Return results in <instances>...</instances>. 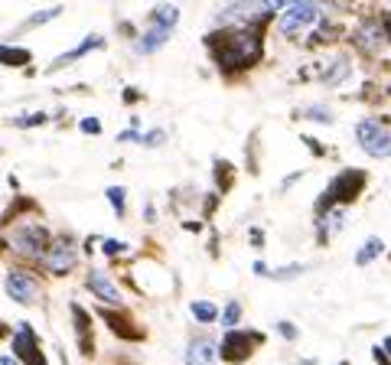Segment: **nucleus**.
Instances as JSON below:
<instances>
[{
	"label": "nucleus",
	"mask_w": 391,
	"mask_h": 365,
	"mask_svg": "<svg viewBox=\"0 0 391 365\" xmlns=\"http://www.w3.org/2000/svg\"><path fill=\"white\" fill-rule=\"evenodd\" d=\"M316 17H320V10H316L313 0H294L281 13V20H277V30H281V36H287V40H297V36H303L306 30L316 23Z\"/></svg>",
	"instance_id": "obj_7"
},
{
	"label": "nucleus",
	"mask_w": 391,
	"mask_h": 365,
	"mask_svg": "<svg viewBox=\"0 0 391 365\" xmlns=\"http://www.w3.org/2000/svg\"><path fill=\"white\" fill-rule=\"evenodd\" d=\"M52 235L46 229V222L33 219V215H23L4 232V245H7L10 255H17L20 261H40L49 248Z\"/></svg>",
	"instance_id": "obj_2"
},
{
	"label": "nucleus",
	"mask_w": 391,
	"mask_h": 365,
	"mask_svg": "<svg viewBox=\"0 0 391 365\" xmlns=\"http://www.w3.org/2000/svg\"><path fill=\"white\" fill-rule=\"evenodd\" d=\"M62 13V7H49V10H36V13H30V17L20 23V30L17 33H30L33 26H43V23H49V20H56Z\"/></svg>",
	"instance_id": "obj_21"
},
{
	"label": "nucleus",
	"mask_w": 391,
	"mask_h": 365,
	"mask_svg": "<svg viewBox=\"0 0 391 365\" xmlns=\"http://www.w3.org/2000/svg\"><path fill=\"white\" fill-rule=\"evenodd\" d=\"M189 313H193L196 323H215L219 320V306L212 300H193L189 304Z\"/></svg>",
	"instance_id": "obj_20"
},
{
	"label": "nucleus",
	"mask_w": 391,
	"mask_h": 365,
	"mask_svg": "<svg viewBox=\"0 0 391 365\" xmlns=\"http://www.w3.org/2000/svg\"><path fill=\"white\" fill-rule=\"evenodd\" d=\"M248 238H251V245H255V248H261V245H264L261 229H251V232H248Z\"/></svg>",
	"instance_id": "obj_34"
},
{
	"label": "nucleus",
	"mask_w": 391,
	"mask_h": 365,
	"mask_svg": "<svg viewBox=\"0 0 391 365\" xmlns=\"http://www.w3.org/2000/svg\"><path fill=\"white\" fill-rule=\"evenodd\" d=\"M300 176H303V173H290V176H287V179H284V183H281V193H287V189L294 186V183H297Z\"/></svg>",
	"instance_id": "obj_35"
},
{
	"label": "nucleus",
	"mask_w": 391,
	"mask_h": 365,
	"mask_svg": "<svg viewBox=\"0 0 391 365\" xmlns=\"http://www.w3.org/2000/svg\"><path fill=\"white\" fill-rule=\"evenodd\" d=\"M4 290H7V297L20 306H33V304H40V297H43L40 277H36L33 271H26V268H13V271L4 277Z\"/></svg>",
	"instance_id": "obj_6"
},
{
	"label": "nucleus",
	"mask_w": 391,
	"mask_h": 365,
	"mask_svg": "<svg viewBox=\"0 0 391 365\" xmlns=\"http://www.w3.org/2000/svg\"><path fill=\"white\" fill-rule=\"evenodd\" d=\"M372 356H375V362H378V365H391L388 352H382V346H372Z\"/></svg>",
	"instance_id": "obj_33"
},
{
	"label": "nucleus",
	"mask_w": 391,
	"mask_h": 365,
	"mask_svg": "<svg viewBox=\"0 0 391 365\" xmlns=\"http://www.w3.org/2000/svg\"><path fill=\"white\" fill-rule=\"evenodd\" d=\"M144 219H147V222H153V219H157V213H153V205H144Z\"/></svg>",
	"instance_id": "obj_37"
},
{
	"label": "nucleus",
	"mask_w": 391,
	"mask_h": 365,
	"mask_svg": "<svg viewBox=\"0 0 391 365\" xmlns=\"http://www.w3.org/2000/svg\"><path fill=\"white\" fill-rule=\"evenodd\" d=\"M356 140L359 147L375 157V160H388L391 157V128L382 124L378 118H362L356 124Z\"/></svg>",
	"instance_id": "obj_5"
},
{
	"label": "nucleus",
	"mask_w": 391,
	"mask_h": 365,
	"mask_svg": "<svg viewBox=\"0 0 391 365\" xmlns=\"http://www.w3.org/2000/svg\"><path fill=\"white\" fill-rule=\"evenodd\" d=\"M85 287H88V294H95L98 300H104V304H111V306H121V304H124V294H121V287L114 284V280H111V274L102 271V268H92V271H88Z\"/></svg>",
	"instance_id": "obj_10"
},
{
	"label": "nucleus",
	"mask_w": 391,
	"mask_h": 365,
	"mask_svg": "<svg viewBox=\"0 0 391 365\" xmlns=\"http://www.w3.org/2000/svg\"><path fill=\"white\" fill-rule=\"evenodd\" d=\"M277 333H281L284 340H297V326H294V323H287V320L277 323Z\"/></svg>",
	"instance_id": "obj_30"
},
{
	"label": "nucleus",
	"mask_w": 391,
	"mask_h": 365,
	"mask_svg": "<svg viewBox=\"0 0 391 365\" xmlns=\"http://www.w3.org/2000/svg\"><path fill=\"white\" fill-rule=\"evenodd\" d=\"M382 251H385V241H382V238H375V235L366 238V245L356 251V264H359V268H366V264H372L375 258L382 255Z\"/></svg>",
	"instance_id": "obj_19"
},
{
	"label": "nucleus",
	"mask_w": 391,
	"mask_h": 365,
	"mask_svg": "<svg viewBox=\"0 0 391 365\" xmlns=\"http://www.w3.org/2000/svg\"><path fill=\"white\" fill-rule=\"evenodd\" d=\"M102 46V36H88V40H82V43L76 46L72 52H62L56 62H49V72H56V68H62V66H68V62H78L85 52H92V49H98Z\"/></svg>",
	"instance_id": "obj_15"
},
{
	"label": "nucleus",
	"mask_w": 391,
	"mask_h": 365,
	"mask_svg": "<svg viewBox=\"0 0 391 365\" xmlns=\"http://www.w3.org/2000/svg\"><path fill=\"white\" fill-rule=\"evenodd\" d=\"M303 118H313V121H323V124H330L332 114H330V111H323L320 104H313V108H306V111H303Z\"/></svg>",
	"instance_id": "obj_29"
},
{
	"label": "nucleus",
	"mask_w": 391,
	"mask_h": 365,
	"mask_svg": "<svg viewBox=\"0 0 391 365\" xmlns=\"http://www.w3.org/2000/svg\"><path fill=\"white\" fill-rule=\"evenodd\" d=\"M82 131H85V134H102V121L98 118H82Z\"/></svg>",
	"instance_id": "obj_31"
},
{
	"label": "nucleus",
	"mask_w": 391,
	"mask_h": 365,
	"mask_svg": "<svg viewBox=\"0 0 391 365\" xmlns=\"http://www.w3.org/2000/svg\"><path fill=\"white\" fill-rule=\"evenodd\" d=\"M209 49L222 72H241L261 59V33L258 30H219L209 36Z\"/></svg>",
	"instance_id": "obj_1"
},
{
	"label": "nucleus",
	"mask_w": 391,
	"mask_h": 365,
	"mask_svg": "<svg viewBox=\"0 0 391 365\" xmlns=\"http://www.w3.org/2000/svg\"><path fill=\"white\" fill-rule=\"evenodd\" d=\"M147 23H163V26H173V30H176V23H179V7H176V4H157V7L150 10Z\"/></svg>",
	"instance_id": "obj_17"
},
{
	"label": "nucleus",
	"mask_w": 391,
	"mask_h": 365,
	"mask_svg": "<svg viewBox=\"0 0 391 365\" xmlns=\"http://www.w3.org/2000/svg\"><path fill=\"white\" fill-rule=\"evenodd\" d=\"M385 40V26H372V23H366L362 30L356 33V43L362 46V49H368V52H375L378 49V43Z\"/></svg>",
	"instance_id": "obj_18"
},
{
	"label": "nucleus",
	"mask_w": 391,
	"mask_h": 365,
	"mask_svg": "<svg viewBox=\"0 0 391 365\" xmlns=\"http://www.w3.org/2000/svg\"><path fill=\"white\" fill-rule=\"evenodd\" d=\"M163 140H167V131H160V128L150 131V134H140V144L144 147H160Z\"/></svg>",
	"instance_id": "obj_28"
},
{
	"label": "nucleus",
	"mask_w": 391,
	"mask_h": 365,
	"mask_svg": "<svg viewBox=\"0 0 391 365\" xmlns=\"http://www.w3.org/2000/svg\"><path fill=\"white\" fill-rule=\"evenodd\" d=\"M186 365H219V346L212 336H196L186 346Z\"/></svg>",
	"instance_id": "obj_11"
},
{
	"label": "nucleus",
	"mask_w": 391,
	"mask_h": 365,
	"mask_svg": "<svg viewBox=\"0 0 391 365\" xmlns=\"http://www.w3.org/2000/svg\"><path fill=\"white\" fill-rule=\"evenodd\" d=\"M366 186V170H342L339 176L330 183L320 203H316V213H326V209H336V205H346V203H356V196L362 193Z\"/></svg>",
	"instance_id": "obj_3"
},
{
	"label": "nucleus",
	"mask_w": 391,
	"mask_h": 365,
	"mask_svg": "<svg viewBox=\"0 0 391 365\" xmlns=\"http://www.w3.org/2000/svg\"><path fill=\"white\" fill-rule=\"evenodd\" d=\"M0 365H23L20 359H13V356H0Z\"/></svg>",
	"instance_id": "obj_36"
},
{
	"label": "nucleus",
	"mask_w": 391,
	"mask_h": 365,
	"mask_svg": "<svg viewBox=\"0 0 391 365\" xmlns=\"http://www.w3.org/2000/svg\"><path fill=\"white\" fill-rule=\"evenodd\" d=\"M68 310H72V323H76L78 346H82V352H85V356H92V316H88L78 304H68Z\"/></svg>",
	"instance_id": "obj_14"
},
{
	"label": "nucleus",
	"mask_w": 391,
	"mask_h": 365,
	"mask_svg": "<svg viewBox=\"0 0 391 365\" xmlns=\"http://www.w3.org/2000/svg\"><path fill=\"white\" fill-rule=\"evenodd\" d=\"M385 352H388V356H391V340H385Z\"/></svg>",
	"instance_id": "obj_38"
},
{
	"label": "nucleus",
	"mask_w": 391,
	"mask_h": 365,
	"mask_svg": "<svg viewBox=\"0 0 391 365\" xmlns=\"http://www.w3.org/2000/svg\"><path fill=\"white\" fill-rule=\"evenodd\" d=\"M219 320H222V326H225V330H235V326H239V320H241V304H239V300H229V304H225V310L219 313Z\"/></svg>",
	"instance_id": "obj_24"
},
{
	"label": "nucleus",
	"mask_w": 391,
	"mask_h": 365,
	"mask_svg": "<svg viewBox=\"0 0 391 365\" xmlns=\"http://www.w3.org/2000/svg\"><path fill=\"white\" fill-rule=\"evenodd\" d=\"M306 268L303 264H287V268H274V271H267L274 280H294V277H300Z\"/></svg>",
	"instance_id": "obj_26"
},
{
	"label": "nucleus",
	"mask_w": 391,
	"mask_h": 365,
	"mask_svg": "<svg viewBox=\"0 0 391 365\" xmlns=\"http://www.w3.org/2000/svg\"><path fill=\"white\" fill-rule=\"evenodd\" d=\"M261 340L264 336L258 330H229L225 340H222V346H219V359H225L229 365H241L251 352H255V346Z\"/></svg>",
	"instance_id": "obj_8"
},
{
	"label": "nucleus",
	"mask_w": 391,
	"mask_h": 365,
	"mask_svg": "<svg viewBox=\"0 0 391 365\" xmlns=\"http://www.w3.org/2000/svg\"><path fill=\"white\" fill-rule=\"evenodd\" d=\"M346 76H349V59H339L332 68H326V85H339Z\"/></svg>",
	"instance_id": "obj_25"
},
{
	"label": "nucleus",
	"mask_w": 391,
	"mask_h": 365,
	"mask_svg": "<svg viewBox=\"0 0 391 365\" xmlns=\"http://www.w3.org/2000/svg\"><path fill=\"white\" fill-rule=\"evenodd\" d=\"M339 365H349V362H339Z\"/></svg>",
	"instance_id": "obj_39"
},
{
	"label": "nucleus",
	"mask_w": 391,
	"mask_h": 365,
	"mask_svg": "<svg viewBox=\"0 0 391 365\" xmlns=\"http://www.w3.org/2000/svg\"><path fill=\"white\" fill-rule=\"evenodd\" d=\"M170 36H173V26L150 23V30H144V36L137 40V52H140V56H150V52L163 49V46L170 43Z\"/></svg>",
	"instance_id": "obj_12"
},
{
	"label": "nucleus",
	"mask_w": 391,
	"mask_h": 365,
	"mask_svg": "<svg viewBox=\"0 0 391 365\" xmlns=\"http://www.w3.org/2000/svg\"><path fill=\"white\" fill-rule=\"evenodd\" d=\"M43 121H46V114H30V118H20L17 124L20 128H33V124H43Z\"/></svg>",
	"instance_id": "obj_32"
},
{
	"label": "nucleus",
	"mask_w": 391,
	"mask_h": 365,
	"mask_svg": "<svg viewBox=\"0 0 391 365\" xmlns=\"http://www.w3.org/2000/svg\"><path fill=\"white\" fill-rule=\"evenodd\" d=\"M102 251L108 258H118V255H124V251H128V245H124V241H114V238H104V241H102Z\"/></svg>",
	"instance_id": "obj_27"
},
{
	"label": "nucleus",
	"mask_w": 391,
	"mask_h": 365,
	"mask_svg": "<svg viewBox=\"0 0 391 365\" xmlns=\"http://www.w3.org/2000/svg\"><path fill=\"white\" fill-rule=\"evenodd\" d=\"M13 356L23 365H46V356H43V349H40V340H36L30 323H20L17 333H13Z\"/></svg>",
	"instance_id": "obj_9"
},
{
	"label": "nucleus",
	"mask_w": 391,
	"mask_h": 365,
	"mask_svg": "<svg viewBox=\"0 0 391 365\" xmlns=\"http://www.w3.org/2000/svg\"><path fill=\"white\" fill-rule=\"evenodd\" d=\"M108 203H111V209H114V215H124L128 213V189L124 186H108Z\"/></svg>",
	"instance_id": "obj_23"
},
{
	"label": "nucleus",
	"mask_w": 391,
	"mask_h": 365,
	"mask_svg": "<svg viewBox=\"0 0 391 365\" xmlns=\"http://www.w3.org/2000/svg\"><path fill=\"white\" fill-rule=\"evenodd\" d=\"M346 225V209L336 205V209H326V213H316V229H320V241H330L336 232H342Z\"/></svg>",
	"instance_id": "obj_13"
},
{
	"label": "nucleus",
	"mask_w": 391,
	"mask_h": 365,
	"mask_svg": "<svg viewBox=\"0 0 391 365\" xmlns=\"http://www.w3.org/2000/svg\"><path fill=\"white\" fill-rule=\"evenodd\" d=\"M43 271L52 274V277H66L72 268L78 264V248H76V238L72 235H52L46 255L40 258Z\"/></svg>",
	"instance_id": "obj_4"
},
{
	"label": "nucleus",
	"mask_w": 391,
	"mask_h": 365,
	"mask_svg": "<svg viewBox=\"0 0 391 365\" xmlns=\"http://www.w3.org/2000/svg\"><path fill=\"white\" fill-rule=\"evenodd\" d=\"M104 320L111 323V330L118 333V336H124V340H140L144 333H140V326H134V323L128 320V316H121V313H111V310H104Z\"/></svg>",
	"instance_id": "obj_16"
},
{
	"label": "nucleus",
	"mask_w": 391,
	"mask_h": 365,
	"mask_svg": "<svg viewBox=\"0 0 391 365\" xmlns=\"http://www.w3.org/2000/svg\"><path fill=\"white\" fill-rule=\"evenodd\" d=\"M30 52L26 49H13V46H0V66H26Z\"/></svg>",
	"instance_id": "obj_22"
}]
</instances>
